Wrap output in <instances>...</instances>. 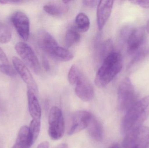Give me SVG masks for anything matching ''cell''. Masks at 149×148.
<instances>
[{
	"instance_id": "6da1fadb",
	"label": "cell",
	"mask_w": 149,
	"mask_h": 148,
	"mask_svg": "<svg viewBox=\"0 0 149 148\" xmlns=\"http://www.w3.org/2000/svg\"><path fill=\"white\" fill-rule=\"evenodd\" d=\"M149 117V95L138 100L125 113L121 124L122 131L127 134L142 126Z\"/></svg>"
},
{
	"instance_id": "7a4b0ae2",
	"label": "cell",
	"mask_w": 149,
	"mask_h": 148,
	"mask_svg": "<svg viewBox=\"0 0 149 148\" xmlns=\"http://www.w3.org/2000/svg\"><path fill=\"white\" fill-rule=\"evenodd\" d=\"M122 67L121 54L114 51L112 52L103 60L95 75V83L99 87H107L120 72Z\"/></svg>"
},
{
	"instance_id": "3957f363",
	"label": "cell",
	"mask_w": 149,
	"mask_h": 148,
	"mask_svg": "<svg viewBox=\"0 0 149 148\" xmlns=\"http://www.w3.org/2000/svg\"><path fill=\"white\" fill-rule=\"evenodd\" d=\"M37 40L41 49L52 59L61 62L69 61L73 59L72 53L67 49L59 46L48 31L40 30L38 34Z\"/></svg>"
},
{
	"instance_id": "277c9868",
	"label": "cell",
	"mask_w": 149,
	"mask_h": 148,
	"mask_svg": "<svg viewBox=\"0 0 149 148\" xmlns=\"http://www.w3.org/2000/svg\"><path fill=\"white\" fill-rule=\"evenodd\" d=\"M138 100L134 87L131 80L126 77L119 83L117 89V103L119 109L126 113Z\"/></svg>"
},
{
	"instance_id": "5b68a950",
	"label": "cell",
	"mask_w": 149,
	"mask_h": 148,
	"mask_svg": "<svg viewBox=\"0 0 149 148\" xmlns=\"http://www.w3.org/2000/svg\"><path fill=\"white\" fill-rule=\"evenodd\" d=\"M121 34L123 39L126 41L127 50L130 55L136 54L142 50L146 37L143 28L126 27Z\"/></svg>"
},
{
	"instance_id": "8992f818",
	"label": "cell",
	"mask_w": 149,
	"mask_h": 148,
	"mask_svg": "<svg viewBox=\"0 0 149 148\" xmlns=\"http://www.w3.org/2000/svg\"><path fill=\"white\" fill-rule=\"evenodd\" d=\"M123 148H148L149 127L141 126L125 135Z\"/></svg>"
},
{
	"instance_id": "52a82bcc",
	"label": "cell",
	"mask_w": 149,
	"mask_h": 148,
	"mask_svg": "<svg viewBox=\"0 0 149 148\" xmlns=\"http://www.w3.org/2000/svg\"><path fill=\"white\" fill-rule=\"evenodd\" d=\"M64 119L60 109L53 107L50 111L49 116L48 133L50 137L54 140L62 138L65 133Z\"/></svg>"
},
{
	"instance_id": "ba28073f",
	"label": "cell",
	"mask_w": 149,
	"mask_h": 148,
	"mask_svg": "<svg viewBox=\"0 0 149 148\" xmlns=\"http://www.w3.org/2000/svg\"><path fill=\"white\" fill-rule=\"evenodd\" d=\"M15 48L24 62L35 74H39L41 72V65L36 55L31 47L25 43L20 42L16 43Z\"/></svg>"
},
{
	"instance_id": "9c48e42d",
	"label": "cell",
	"mask_w": 149,
	"mask_h": 148,
	"mask_svg": "<svg viewBox=\"0 0 149 148\" xmlns=\"http://www.w3.org/2000/svg\"><path fill=\"white\" fill-rule=\"evenodd\" d=\"M92 116L91 113L85 110H79L73 113L68 125V134L72 135L86 129Z\"/></svg>"
},
{
	"instance_id": "30bf717a",
	"label": "cell",
	"mask_w": 149,
	"mask_h": 148,
	"mask_svg": "<svg viewBox=\"0 0 149 148\" xmlns=\"http://www.w3.org/2000/svg\"><path fill=\"white\" fill-rule=\"evenodd\" d=\"M10 21L20 37L27 41L30 32V21L27 15L20 10L15 11L11 15Z\"/></svg>"
},
{
	"instance_id": "8fae6325",
	"label": "cell",
	"mask_w": 149,
	"mask_h": 148,
	"mask_svg": "<svg viewBox=\"0 0 149 148\" xmlns=\"http://www.w3.org/2000/svg\"><path fill=\"white\" fill-rule=\"evenodd\" d=\"M12 61L17 73L19 74L23 81L27 84L28 89L38 94L37 84L25 63L16 56L12 57Z\"/></svg>"
},
{
	"instance_id": "7c38bea8",
	"label": "cell",
	"mask_w": 149,
	"mask_h": 148,
	"mask_svg": "<svg viewBox=\"0 0 149 148\" xmlns=\"http://www.w3.org/2000/svg\"><path fill=\"white\" fill-rule=\"evenodd\" d=\"M76 95L84 102L92 101L94 96V90L87 78L82 74L75 85Z\"/></svg>"
},
{
	"instance_id": "4fadbf2b",
	"label": "cell",
	"mask_w": 149,
	"mask_h": 148,
	"mask_svg": "<svg viewBox=\"0 0 149 148\" xmlns=\"http://www.w3.org/2000/svg\"><path fill=\"white\" fill-rule=\"evenodd\" d=\"M114 1H99L97 8V26L101 30L110 17L113 6Z\"/></svg>"
},
{
	"instance_id": "5bb4252c",
	"label": "cell",
	"mask_w": 149,
	"mask_h": 148,
	"mask_svg": "<svg viewBox=\"0 0 149 148\" xmlns=\"http://www.w3.org/2000/svg\"><path fill=\"white\" fill-rule=\"evenodd\" d=\"M29 112L33 119L41 120L42 109L37 97V94L31 89H27Z\"/></svg>"
},
{
	"instance_id": "9a60e30c",
	"label": "cell",
	"mask_w": 149,
	"mask_h": 148,
	"mask_svg": "<svg viewBox=\"0 0 149 148\" xmlns=\"http://www.w3.org/2000/svg\"><path fill=\"white\" fill-rule=\"evenodd\" d=\"M90 137L97 142L102 141L103 139V128L100 122L92 116L91 120L86 128Z\"/></svg>"
},
{
	"instance_id": "2e32d148",
	"label": "cell",
	"mask_w": 149,
	"mask_h": 148,
	"mask_svg": "<svg viewBox=\"0 0 149 148\" xmlns=\"http://www.w3.org/2000/svg\"><path fill=\"white\" fill-rule=\"evenodd\" d=\"M33 144L29 127L24 126L20 128L15 142L12 148H30Z\"/></svg>"
},
{
	"instance_id": "e0dca14e",
	"label": "cell",
	"mask_w": 149,
	"mask_h": 148,
	"mask_svg": "<svg viewBox=\"0 0 149 148\" xmlns=\"http://www.w3.org/2000/svg\"><path fill=\"white\" fill-rule=\"evenodd\" d=\"M79 32L75 27H71L68 29L64 37V44L67 48L70 47L79 42L80 40Z\"/></svg>"
},
{
	"instance_id": "ac0fdd59",
	"label": "cell",
	"mask_w": 149,
	"mask_h": 148,
	"mask_svg": "<svg viewBox=\"0 0 149 148\" xmlns=\"http://www.w3.org/2000/svg\"><path fill=\"white\" fill-rule=\"evenodd\" d=\"M75 28L79 32H87L89 30L90 21L88 16L85 13H80L75 19Z\"/></svg>"
},
{
	"instance_id": "d6986e66",
	"label": "cell",
	"mask_w": 149,
	"mask_h": 148,
	"mask_svg": "<svg viewBox=\"0 0 149 148\" xmlns=\"http://www.w3.org/2000/svg\"><path fill=\"white\" fill-rule=\"evenodd\" d=\"M43 10L47 14L53 17H61L66 11V8L63 6L56 3H47L44 6Z\"/></svg>"
},
{
	"instance_id": "ffe728a7",
	"label": "cell",
	"mask_w": 149,
	"mask_h": 148,
	"mask_svg": "<svg viewBox=\"0 0 149 148\" xmlns=\"http://www.w3.org/2000/svg\"><path fill=\"white\" fill-rule=\"evenodd\" d=\"M41 120H40L32 119L29 128L31 139L33 144L36 142L39 136L41 129Z\"/></svg>"
},
{
	"instance_id": "44dd1931",
	"label": "cell",
	"mask_w": 149,
	"mask_h": 148,
	"mask_svg": "<svg viewBox=\"0 0 149 148\" xmlns=\"http://www.w3.org/2000/svg\"><path fill=\"white\" fill-rule=\"evenodd\" d=\"M12 36V33L10 27L6 23L0 22V43H8Z\"/></svg>"
},
{
	"instance_id": "7402d4cb",
	"label": "cell",
	"mask_w": 149,
	"mask_h": 148,
	"mask_svg": "<svg viewBox=\"0 0 149 148\" xmlns=\"http://www.w3.org/2000/svg\"><path fill=\"white\" fill-rule=\"evenodd\" d=\"M82 74L77 66L74 64L72 65L68 73V78L69 83L71 85L74 86Z\"/></svg>"
},
{
	"instance_id": "603a6c76",
	"label": "cell",
	"mask_w": 149,
	"mask_h": 148,
	"mask_svg": "<svg viewBox=\"0 0 149 148\" xmlns=\"http://www.w3.org/2000/svg\"><path fill=\"white\" fill-rule=\"evenodd\" d=\"M0 71L10 77H15L17 75L15 69L7 63H3L0 65Z\"/></svg>"
},
{
	"instance_id": "cb8c5ba5",
	"label": "cell",
	"mask_w": 149,
	"mask_h": 148,
	"mask_svg": "<svg viewBox=\"0 0 149 148\" xmlns=\"http://www.w3.org/2000/svg\"><path fill=\"white\" fill-rule=\"evenodd\" d=\"M130 2L135 5H138L144 8H149V1L137 0V1H131Z\"/></svg>"
},
{
	"instance_id": "d4e9b609",
	"label": "cell",
	"mask_w": 149,
	"mask_h": 148,
	"mask_svg": "<svg viewBox=\"0 0 149 148\" xmlns=\"http://www.w3.org/2000/svg\"><path fill=\"white\" fill-rule=\"evenodd\" d=\"M99 1H83L82 3L83 5L86 7L88 8H94L97 6Z\"/></svg>"
},
{
	"instance_id": "484cf974",
	"label": "cell",
	"mask_w": 149,
	"mask_h": 148,
	"mask_svg": "<svg viewBox=\"0 0 149 148\" xmlns=\"http://www.w3.org/2000/svg\"><path fill=\"white\" fill-rule=\"evenodd\" d=\"M0 61L4 63H8V57L4 51L0 47Z\"/></svg>"
},
{
	"instance_id": "4316f807",
	"label": "cell",
	"mask_w": 149,
	"mask_h": 148,
	"mask_svg": "<svg viewBox=\"0 0 149 148\" xmlns=\"http://www.w3.org/2000/svg\"><path fill=\"white\" fill-rule=\"evenodd\" d=\"M23 1H4V0H1L0 1V3L1 4H18V3H22L23 2Z\"/></svg>"
},
{
	"instance_id": "83f0119b",
	"label": "cell",
	"mask_w": 149,
	"mask_h": 148,
	"mask_svg": "<svg viewBox=\"0 0 149 148\" xmlns=\"http://www.w3.org/2000/svg\"><path fill=\"white\" fill-rule=\"evenodd\" d=\"M43 64L44 67L46 71H49L50 70V65L49 61L45 57H44L43 59Z\"/></svg>"
},
{
	"instance_id": "f1b7e54d",
	"label": "cell",
	"mask_w": 149,
	"mask_h": 148,
	"mask_svg": "<svg viewBox=\"0 0 149 148\" xmlns=\"http://www.w3.org/2000/svg\"><path fill=\"white\" fill-rule=\"evenodd\" d=\"M49 143L47 141L43 142L38 146L36 148H49Z\"/></svg>"
},
{
	"instance_id": "f546056e",
	"label": "cell",
	"mask_w": 149,
	"mask_h": 148,
	"mask_svg": "<svg viewBox=\"0 0 149 148\" xmlns=\"http://www.w3.org/2000/svg\"><path fill=\"white\" fill-rule=\"evenodd\" d=\"M53 148H69V147H68V145L67 144L61 143V144L57 145L56 146Z\"/></svg>"
},
{
	"instance_id": "4dcf8cb0",
	"label": "cell",
	"mask_w": 149,
	"mask_h": 148,
	"mask_svg": "<svg viewBox=\"0 0 149 148\" xmlns=\"http://www.w3.org/2000/svg\"><path fill=\"white\" fill-rule=\"evenodd\" d=\"M108 148H121V147L119 144L116 143L112 144Z\"/></svg>"
},
{
	"instance_id": "1f68e13d",
	"label": "cell",
	"mask_w": 149,
	"mask_h": 148,
	"mask_svg": "<svg viewBox=\"0 0 149 148\" xmlns=\"http://www.w3.org/2000/svg\"><path fill=\"white\" fill-rule=\"evenodd\" d=\"M146 30H147L148 33L149 34V20L147 22V26H146Z\"/></svg>"
},
{
	"instance_id": "d6a6232c",
	"label": "cell",
	"mask_w": 149,
	"mask_h": 148,
	"mask_svg": "<svg viewBox=\"0 0 149 148\" xmlns=\"http://www.w3.org/2000/svg\"><path fill=\"white\" fill-rule=\"evenodd\" d=\"M3 109V105L2 103L0 101V112L2 111Z\"/></svg>"
},
{
	"instance_id": "836d02e7",
	"label": "cell",
	"mask_w": 149,
	"mask_h": 148,
	"mask_svg": "<svg viewBox=\"0 0 149 148\" xmlns=\"http://www.w3.org/2000/svg\"><path fill=\"white\" fill-rule=\"evenodd\" d=\"M71 1H62V2H63V3H65V4H67V3H69L70 2H71Z\"/></svg>"
}]
</instances>
